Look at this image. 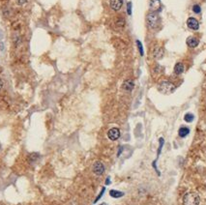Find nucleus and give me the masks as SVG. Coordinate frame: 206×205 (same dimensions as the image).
<instances>
[{
	"label": "nucleus",
	"mask_w": 206,
	"mask_h": 205,
	"mask_svg": "<svg viewBox=\"0 0 206 205\" xmlns=\"http://www.w3.org/2000/svg\"><path fill=\"white\" fill-rule=\"evenodd\" d=\"M200 203V197L198 193L194 192H187L183 196V205H199Z\"/></svg>",
	"instance_id": "1"
},
{
	"label": "nucleus",
	"mask_w": 206,
	"mask_h": 205,
	"mask_svg": "<svg viewBox=\"0 0 206 205\" xmlns=\"http://www.w3.org/2000/svg\"><path fill=\"white\" fill-rule=\"evenodd\" d=\"M158 90H159V92H161L162 94L169 95L175 91V86L173 83H171L168 81H163L162 82H160L159 86H158Z\"/></svg>",
	"instance_id": "2"
},
{
	"label": "nucleus",
	"mask_w": 206,
	"mask_h": 205,
	"mask_svg": "<svg viewBox=\"0 0 206 205\" xmlns=\"http://www.w3.org/2000/svg\"><path fill=\"white\" fill-rule=\"evenodd\" d=\"M160 21H161V20H160V16L155 12L149 13L146 16V22H147L148 26H149L150 28H153V29H155V28H157L159 26Z\"/></svg>",
	"instance_id": "3"
},
{
	"label": "nucleus",
	"mask_w": 206,
	"mask_h": 205,
	"mask_svg": "<svg viewBox=\"0 0 206 205\" xmlns=\"http://www.w3.org/2000/svg\"><path fill=\"white\" fill-rule=\"evenodd\" d=\"M105 166L104 164H103L102 162L98 161V162H95L93 167H92V171L95 175H98V176H101L103 173L105 172Z\"/></svg>",
	"instance_id": "4"
},
{
	"label": "nucleus",
	"mask_w": 206,
	"mask_h": 205,
	"mask_svg": "<svg viewBox=\"0 0 206 205\" xmlns=\"http://www.w3.org/2000/svg\"><path fill=\"white\" fill-rule=\"evenodd\" d=\"M107 138L112 141H115L120 138V131L118 128H111L107 132Z\"/></svg>",
	"instance_id": "5"
},
{
	"label": "nucleus",
	"mask_w": 206,
	"mask_h": 205,
	"mask_svg": "<svg viewBox=\"0 0 206 205\" xmlns=\"http://www.w3.org/2000/svg\"><path fill=\"white\" fill-rule=\"evenodd\" d=\"M164 49L162 47H159V45L155 47V48H154V49H153V57L155 59H157V60L162 59L163 56H164Z\"/></svg>",
	"instance_id": "6"
},
{
	"label": "nucleus",
	"mask_w": 206,
	"mask_h": 205,
	"mask_svg": "<svg viewBox=\"0 0 206 205\" xmlns=\"http://www.w3.org/2000/svg\"><path fill=\"white\" fill-rule=\"evenodd\" d=\"M187 25L188 27L192 30H197L199 28V23L198 21L194 18H189L187 20Z\"/></svg>",
	"instance_id": "7"
},
{
	"label": "nucleus",
	"mask_w": 206,
	"mask_h": 205,
	"mask_svg": "<svg viewBox=\"0 0 206 205\" xmlns=\"http://www.w3.org/2000/svg\"><path fill=\"white\" fill-rule=\"evenodd\" d=\"M149 7H150L151 12L157 13L158 11L161 9V1H160V0H150Z\"/></svg>",
	"instance_id": "8"
},
{
	"label": "nucleus",
	"mask_w": 206,
	"mask_h": 205,
	"mask_svg": "<svg viewBox=\"0 0 206 205\" xmlns=\"http://www.w3.org/2000/svg\"><path fill=\"white\" fill-rule=\"evenodd\" d=\"M110 8L114 11H119L123 5V0H110Z\"/></svg>",
	"instance_id": "9"
},
{
	"label": "nucleus",
	"mask_w": 206,
	"mask_h": 205,
	"mask_svg": "<svg viewBox=\"0 0 206 205\" xmlns=\"http://www.w3.org/2000/svg\"><path fill=\"white\" fill-rule=\"evenodd\" d=\"M122 87L125 91H127V92H131V91L133 90L134 87H135V83L132 79H127V81H125L123 82Z\"/></svg>",
	"instance_id": "10"
},
{
	"label": "nucleus",
	"mask_w": 206,
	"mask_h": 205,
	"mask_svg": "<svg viewBox=\"0 0 206 205\" xmlns=\"http://www.w3.org/2000/svg\"><path fill=\"white\" fill-rule=\"evenodd\" d=\"M186 43H187V45H189L190 48H197V45H198V40L196 38V37H189L188 39H187V41H186Z\"/></svg>",
	"instance_id": "11"
},
{
	"label": "nucleus",
	"mask_w": 206,
	"mask_h": 205,
	"mask_svg": "<svg viewBox=\"0 0 206 205\" xmlns=\"http://www.w3.org/2000/svg\"><path fill=\"white\" fill-rule=\"evenodd\" d=\"M189 134H190V129L188 127H181L178 131V135L180 138H186Z\"/></svg>",
	"instance_id": "12"
},
{
	"label": "nucleus",
	"mask_w": 206,
	"mask_h": 205,
	"mask_svg": "<svg viewBox=\"0 0 206 205\" xmlns=\"http://www.w3.org/2000/svg\"><path fill=\"white\" fill-rule=\"evenodd\" d=\"M184 72V65L182 63H177L175 66H174V73L176 75H181V74Z\"/></svg>",
	"instance_id": "13"
},
{
	"label": "nucleus",
	"mask_w": 206,
	"mask_h": 205,
	"mask_svg": "<svg viewBox=\"0 0 206 205\" xmlns=\"http://www.w3.org/2000/svg\"><path fill=\"white\" fill-rule=\"evenodd\" d=\"M110 195L113 198H119V197H121V196H124V192H120V191H117V190H110Z\"/></svg>",
	"instance_id": "14"
},
{
	"label": "nucleus",
	"mask_w": 206,
	"mask_h": 205,
	"mask_svg": "<svg viewBox=\"0 0 206 205\" xmlns=\"http://www.w3.org/2000/svg\"><path fill=\"white\" fill-rule=\"evenodd\" d=\"M115 24H116V26H117L118 28H123L124 25H125V20H124L123 18H119V19H117V20H116V22H115Z\"/></svg>",
	"instance_id": "15"
},
{
	"label": "nucleus",
	"mask_w": 206,
	"mask_h": 205,
	"mask_svg": "<svg viewBox=\"0 0 206 205\" xmlns=\"http://www.w3.org/2000/svg\"><path fill=\"white\" fill-rule=\"evenodd\" d=\"M193 119H194V116H193V114H192V113H187V114H185V116H184V120L188 123L193 122Z\"/></svg>",
	"instance_id": "16"
},
{
	"label": "nucleus",
	"mask_w": 206,
	"mask_h": 205,
	"mask_svg": "<svg viewBox=\"0 0 206 205\" xmlns=\"http://www.w3.org/2000/svg\"><path fill=\"white\" fill-rule=\"evenodd\" d=\"M136 45H137V49H139V54L141 56H143L144 51H143V47H142V44L139 41V40H137V41H136Z\"/></svg>",
	"instance_id": "17"
},
{
	"label": "nucleus",
	"mask_w": 206,
	"mask_h": 205,
	"mask_svg": "<svg viewBox=\"0 0 206 205\" xmlns=\"http://www.w3.org/2000/svg\"><path fill=\"white\" fill-rule=\"evenodd\" d=\"M193 13H196V14H199L200 12H201V8H200L199 5H193Z\"/></svg>",
	"instance_id": "18"
},
{
	"label": "nucleus",
	"mask_w": 206,
	"mask_h": 205,
	"mask_svg": "<svg viewBox=\"0 0 206 205\" xmlns=\"http://www.w3.org/2000/svg\"><path fill=\"white\" fill-rule=\"evenodd\" d=\"M163 146H164V138H160V148L158 149V156L160 155V154H161Z\"/></svg>",
	"instance_id": "19"
},
{
	"label": "nucleus",
	"mask_w": 206,
	"mask_h": 205,
	"mask_svg": "<svg viewBox=\"0 0 206 205\" xmlns=\"http://www.w3.org/2000/svg\"><path fill=\"white\" fill-rule=\"evenodd\" d=\"M127 12H128V15H132V3L131 2H129L127 5Z\"/></svg>",
	"instance_id": "20"
},
{
	"label": "nucleus",
	"mask_w": 206,
	"mask_h": 205,
	"mask_svg": "<svg viewBox=\"0 0 206 205\" xmlns=\"http://www.w3.org/2000/svg\"><path fill=\"white\" fill-rule=\"evenodd\" d=\"M105 191H106V189H105V188H103V189H102V192H101V193H100V195H99V196H98V197H97V198H96V200H95V202H97V201H98V200H99V199H100V198L102 197V196H103V193H104V192H105Z\"/></svg>",
	"instance_id": "21"
},
{
	"label": "nucleus",
	"mask_w": 206,
	"mask_h": 205,
	"mask_svg": "<svg viewBox=\"0 0 206 205\" xmlns=\"http://www.w3.org/2000/svg\"><path fill=\"white\" fill-rule=\"evenodd\" d=\"M16 2L18 5H23L27 2V0H16Z\"/></svg>",
	"instance_id": "22"
},
{
	"label": "nucleus",
	"mask_w": 206,
	"mask_h": 205,
	"mask_svg": "<svg viewBox=\"0 0 206 205\" xmlns=\"http://www.w3.org/2000/svg\"><path fill=\"white\" fill-rule=\"evenodd\" d=\"M106 183H107V185H110V177L107 178V182H106Z\"/></svg>",
	"instance_id": "23"
},
{
	"label": "nucleus",
	"mask_w": 206,
	"mask_h": 205,
	"mask_svg": "<svg viewBox=\"0 0 206 205\" xmlns=\"http://www.w3.org/2000/svg\"><path fill=\"white\" fill-rule=\"evenodd\" d=\"M2 86H3V82H2L1 79H0V90L2 89Z\"/></svg>",
	"instance_id": "24"
},
{
	"label": "nucleus",
	"mask_w": 206,
	"mask_h": 205,
	"mask_svg": "<svg viewBox=\"0 0 206 205\" xmlns=\"http://www.w3.org/2000/svg\"><path fill=\"white\" fill-rule=\"evenodd\" d=\"M100 205H107V203H102V204H100Z\"/></svg>",
	"instance_id": "25"
}]
</instances>
